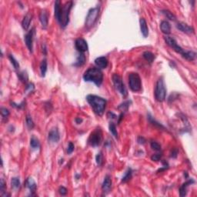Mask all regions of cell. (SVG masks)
<instances>
[{
	"label": "cell",
	"mask_w": 197,
	"mask_h": 197,
	"mask_svg": "<svg viewBox=\"0 0 197 197\" xmlns=\"http://www.w3.org/2000/svg\"><path fill=\"white\" fill-rule=\"evenodd\" d=\"M86 100L96 115H102L106 106V100L96 95H88Z\"/></svg>",
	"instance_id": "1"
},
{
	"label": "cell",
	"mask_w": 197,
	"mask_h": 197,
	"mask_svg": "<svg viewBox=\"0 0 197 197\" xmlns=\"http://www.w3.org/2000/svg\"><path fill=\"white\" fill-rule=\"evenodd\" d=\"M83 79L86 82H92L100 86L103 81V73L99 68L91 67L84 72Z\"/></svg>",
	"instance_id": "2"
},
{
	"label": "cell",
	"mask_w": 197,
	"mask_h": 197,
	"mask_svg": "<svg viewBox=\"0 0 197 197\" xmlns=\"http://www.w3.org/2000/svg\"><path fill=\"white\" fill-rule=\"evenodd\" d=\"M72 6H73V2L72 1H69L66 2L61 8V12H60L59 19V23L60 24L62 28H66L67 25L69 22V14L70 11L72 9Z\"/></svg>",
	"instance_id": "3"
},
{
	"label": "cell",
	"mask_w": 197,
	"mask_h": 197,
	"mask_svg": "<svg viewBox=\"0 0 197 197\" xmlns=\"http://www.w3.org/2000/svg\"><path fill=\"white\" fill-rule=\"evenodd\" d=\"M166 96V89L163 78L159 79L155 88V98L158 102H163Z\"/></svg>",
	"instance_id": "4"
},
{
	"label": "cell",
	"mask_w": 197,
	"mask_h": 197,
	"mask_svg": "<svg viewBox=\"0 0 197 197\" xmlns=\"http://www.w3.org/2000/svg\"><path fill=\"white\" fill-rule=\"evenodd\" d=\"M100 6H97L95 8L90 9V11L88 12L87 16H86V22H85L86 28L90 29L92 26L95 24V22H96V20H97L98 17H99V15H100Z\"/></svg>",
	"instance_id": "5"
},
{
	"label": "cell",
	"mask_w": 197,
	"mask_h": 197,
	"mask_svg": "<svg viewBox=\"0 0 197 197\" xmlns=\"http://www.w3.org/2000/svg\"><path fill=\"white\" fill-rule=\"evenodd\" d=\"M129 86L133 92H140L142 89V82L140 75L132 72L129 75Z\"/></svg>",
	"instance_id": "6"
},
{
	"label": "cell",
	"mask_w": 197,
	"mask_h": 197,
	"mask_svg": "<svg viewBox=\"0 0 197 197\" xmlns=\"http://www.w3.org/2000/svg\"><path fill=\"white\" fill-rule=\"evenodd\" d=\"M102 133L101 130L96 129L90 135L88 140V143L91 146L96 147V146H99L102 143Z\"/></svg>",
	"instance_id": "7"
},
{
	"label": "cell",
	"mask_w": 197,
	"mask_h": 197,
	"mask_svg": "<svg viewBox=\"0 0 197 197\" xmlns=\"http://www.w3.org/2000/svg\"><path fill=\"white\" fill-rule=\"evenodd\" d=\"M112 82H113L115 88L117 91H119L121 95L123 96H127V90L125 88V85L123 83V81L122 80L121 76H119L118 74H113L112 76Z\"/></svg>",
	"instance_id": "8"
},
{
	"label": "cell",
	"mask_w": 197,
	"mask_h": 197,
	"mask_svg": "<svg viewBox=\"0 0 197 197\" xmlns=\"http://www.w3.org/2000/svg\"><path fill=\"white\" fill-rule=\"evenodd\" d=\"M164 39H165V43L167 44L169 46H170V47H171L173 49L175 50L176 52H178V53L183 55V52H185V51H184V49H183L182 47H180V46L178 45L177 42L176 41L175 39L173 38V37H171V36H164Z\"/></svg>",
	"instance_id": "9"
},
{
	"label": "cell",
	"mask_w": 197,
	"mask_h": 197,
	"mask_svg": "<svg viewBox=\"0 0 197 197\" xmlns=\"http://www.w3.org/2000/svg\"><path fill=\"white\" fill-rule=\"evenodd\" d=\"M35 32H36L35 28H32L25 36V42H26V46L29 50V52H32V49H33V39L34 36H35Z\"/></svg>",
	"instance_id": "10"
},
{
	"label": "cell",
	"mask_w": 197,
	"mask_h": 197,
	"mask_svg": "<svg viewBox=\"0 0 197 197\" xmlns=\"http://www.w3.org/2000/svg\"><path fill=\"white\" fill-rule=\"evenodd\" d=\"M76 49L81 53H84L88 50V44L86 40L82 38H78L75 42Z\"/></svg>",
	"instance_id": "11"
},
{
	"label": "cell",
	"mask_w": 197,
	"mask_h": 197,
	"mask_svg": "<svg viewBox=\"0 0 197 197\" xmlns=\"http://www.w3.org/2000/svg\"><path fill=\"white\" fill-rule=\"evenodd\" d=\"M59 132L57 128H54V129L50 130L48 135L49 142H50V143H58L59 141Z\"/></svg>",
	"instance_id": "12"
},
{
	"label": "cell",
	"mask_w": 197,
	"mask_h": 197,
	"mask_svg": "<svg viewBox=\"0 0 197 197\" xmlns=\"http://www.w3.org/2000/svg\"><path fill=\"white\" fill-rule=\"evenodd\" d=\"M112 187V179L110 176L107 175L106 176V177L104 179V181L102 183V189L103 193H110V189Z\"/></svg>",
	"instance_id": "13"
},
{
	"label": "cell",
	"mask_w": 197,
	"mask_h": 197,
	"mask_svg": "<svg viewBox=\"0 0 197 197\" xmlns=\"http://www.w3.org/2000/svg\"><path fill=\"white\" fill-rule=\"evenodd\" d=\"M176 27H177L178 29L182 31L183 32H185V33H193L194 32V29H193V27L189 26V25L184 23V22H178Z\"/></svg>",
	"instance_id": "14"
},
{
	"label": "cell",
	"mask_w": 197,
	"mask_h": 197,
	"mask_svg": "<svg viewBox=\"0 0 197 197\" xmlns=\"http://www.w3.org/2000/svg\"><path fill=\"white\" fill-rule=\"evenodd\" d=\"M95 63L99 69H106L108 66V59L105 56H100L96 59Z\"/></svg>",
	"instance_id": "15"
},
{
	"label": "cell",
	"mask_w": 197,
	"mask_h": 197,
	"mask_svg": "<svg viewBox=\"0 0 197 197\" xmlns=\"http://www.w3.org/2000/svg\"><path fill=\"white\" fill-rule=\"evenodd\" d=\"M195 183L194 179H191L188 180L187 182H186L185 183H183V185L181 186V187L179 189V194H180V196H185L187 193V188L189 187V186L192 185L193 183Z\"/></svg>",
	"instance_id": "16"
},
{
	"label": "cell",
	"mask_w": 197,
	"mask_h": 197,
	"mask_svg": "<svg viewBox=\"0 0 197 197\" xmlns=\"http://www.w3.org/2000/svg\"><path fill=\"white\" fill-rule=\"evenodd\" d=\"M32 19V13H30V12H28V13L24 16V18H23V19H22V28L24 29L25 30H28V29L29 28L30 22H31Z\"/></svg>",
	"instance_id": "17"
},
{
	"label": "cell",
	"mask_w": 197,
	"mask_h": 197,
	"mask_svg": "<svg viewBox=\"0 0 197 197\" xmlns=\"http://www.w3.org/2000/svg\"><path fill=\"white\" fill-rule=\"evenodd\" d=\"M140 30H141V32L143 34V36L144 37H147L148 35H149V29H148L147 23H146V21L145 20V19L141 18L140 19Z\"/></svg>",
	"instance_id": "18"
},
{
	"label": "cell",
	"mask_w": 197,
	"mask_h": 197,
	"mask_svg": "<svg viewBox=\"0 0 197 197\" xmlns=\"http://www.w3.org/2000/svg\"><path fill=\"white\" fill-rule=\"evenodd\" d=\"M39 20L42 23V28L46 29L48 26V15L46 10H42L39 14Z\"/></svg>",
	"instance_id": "19"
},
{
	"label": "cell",
	"mask_w": 197,
	"mask_h": 197,
	"mask_svg": "<svg viewBox=\"0 0 197 197\" xmlns=\"http://www.w3.org/2000/svg\"><path fill=\"white\" fill-rule=\"evenodd\" d=\"M160 29L164 34H165V36H167L171 32V26L168 21L163 20L160 23Z\"/></svg>",
	"instance_id": "20"
},
{
	"label": "cell",
	"mask_w": 197,
	"mask_h": 197,
	"mask_svg": "<svg viewBox=\"0 0 197 197\" xmlns=\"http://www.w3.org/2000/svg\"><path fill=\"white\" fill-rule=\"evenodd\" d=\"M25 186H26V187H27L29 189L31 193H35L36 190V188H37L36 183H35L33 179L31 177L26 179V183H25Z\"/></svg>",
	"instance_id": "21"
},
{
	"label": "cell",
	"mask_w": 197,
	"mask_h": 197,
	"mask_svg": "<svg viewBox=\"0 0 197 197\" xmlns=\"http://www.w3.org/2000/svg\"><path fill=\"white\" fill-rule=\"evenodd\" d=\"M61 2L59 0H57L55 2V7H54V12H55V18L56 19L57 21H59L60 16V12H61Z\"/></svg>",
	"instance_id": "22"
},
{
	"label": "cell",
	"mask_w": 197,
	"mask_h": 197,
	"mask_svg": "<svg viewBox=\"0 0 197 197\" xmlns=\"http://www.w3.org/2000/svg\"><path fill=\"white\" fill-rule=\"evenodd\" d=\"M143 56L149 64L153 63L155 60V55L153 53H152L151 52H149V51L144 52L143 54Z\"/></svg>",
	"instance_id": "23"
},
{
	"label": "cell",
	"mask_w": 197,
	"mask_h": 197,
	"mask_svg": "<svg viewBox=\"0 0 197 197\" xmlns=\"http://www.w3.org/2000/svg\"><path fill=\"white\" fill-rule=\"evenodd\" d=\"M182 56L183 58H185L186 59L189 60V61H193L196 59V53L193 51H186V52L185 51L182 55Z\"/></svg>",
	"instance_id": "24"
},
{
	"label": "cell",
	"mask_w": 197,
	"mask_h": 197,
	"mask_svg": "<svg viewBox=\"0 0 197 197\" xmlns=\"http://www.w3.org/2000/svg\"><path fill=\"white\" fill-rule=\"evenodd\" d=\"M86 56L84 55V53H81L80 52V55L78 56L77 59H76V62L74 63V66H82V65L85 64L86 62Z\"/></svg>",
	"instance_id": "25"
},
{
	"label": "cell",
	"mask_w": 197,
	"mask_h": 197,
	"mask_svg": "<svg viewBox=\"0 0 197 197\" xmlns=\"http://www.w3.org/2000/svg\"><path fill=\"white\" fill-rule=\"evenodd\" d=\"M132 175H133V170H132V169L129 168L127 169V171L125 172L122 179V183H127L132 178Z\"/></svg>",
	"instance_id": "26"
},
{
	"label": "cell",
	"mask_w": 197,
	"mask_h": 197,
	"mask_svg": "<svg viewBox=\"0 0 197 197\" xmlns=\"http://www.w3.org/2000/svg\"><path fill=\"white\" fill-rule=\"evenodd\" d=\"M40 71H41V76L42 77L46 76V71H47V62L46 59H43L40 63Z\"/></svg>",
	"instance_id": "27"
},
{
	"label": "cell",
	"mask_w": 197,
	"mask_h": 197,
	"mask_svg": "<svg viewBox=\"0 0 197 197\" xmlns=\"http://www.w3.org/2000/svg\"><path fill=\"white\" fill-rule=\"evenodd\" d=\"M30 145L32 149H37V148L40 147V143L37 138L35 136H32L30 140Z\"/></svg>",
	"instance_id": "28"
},
{
	"label": "cell",
	"mask_w": 197,
	"mask_h": 197,
	"mask_svg": "<svg viewBox=\"0 0 197 197\" xmlns=\"http://www.w3.org/2000/svg\"><path fill=\"white\" fill-rule=\"evenodd\" d=\"M109 129H110V133L112 134L114 137L118 138V133L117 130H116V126H115V125L113 122H110V125H109Z\"/></svg>",
	"instance_id": "29"
},
{
	"label": "cell",
	"mask_w": 197,
	"mask_h": 197,
	"mask_svg": "<svg viewBox=\"0 0 197 197\" xmlns=\"http://www.w3.org/2000/svg\"><path fill=\"white\" fill-rule=\"evenodd\" d=\"M162 12L163 14L165 15V16H166V18L172 20V21H175L176 20V16L173 14V12H171L169 10L164 9L162 10Z\"/></svg>",
	"instance_id": "30"
},
{
	"label": "cell",
	"mask_w": 197,
	"mask_h": 197,
	"mask_svg": "<svg viewBox=\"0 0 197 197\" xmlns=\"http://www.w3.org/2000/svg\"><path fill=\"white\" fill-rule=\"evenodd\" d=\"M26 125H27V127H28L29 130H32V129H33L35 124H34L33 120H32V117H31L30 115H28L27 116H26Z\"/></svg>",
	"instance_id": "31"
},
{
	"label": "cell",
	"mask_w": 197,
	"mask_h": 197,
	"mask_svg": "<svg viewBox=\"0 0 197 197\" xmlns=\"http://www.w3.org/2000/svg\"><path fill=\"white\" fill-rule=\"evenodd\" d=\"M11 185L13 189H18L20 186V180L19 178L13 177L11 180Z\"/></svg>",
	"instance_id": "32"
},
{
	"label": "cell",
	"mask_w": 197,
	"mask_h": 197,
	"mask_svg": "<svg viewBox=\"0 0 197 197\" xmlns=\"http://www.w3.org/2000/svg\"><path fill=\"white\" fill-rule=\"evenodd\" d=\"M9 58L10 61H11V63L12 64L13 67L15 68V69L18 70L19 69V63L18 61L15 59L14 56H12V55H9Z\"/></svg>",
	"instance_id": "33"
},
{
	"label": "cell",
	"mask_w": 197,
	"mask_h": 197,
	"mask_svg": "<svg viewBox=\"0 0 197 197\" xmlns=\"http://www.w3.org/2000/svg\"><path fill=\"white\" fill-rule=\"evenodd\" d=\"M148 119H149V122H151L152 124H153V125H155V126H157V127H159V128H160V129H165V127H164L163 125H161V124L160 123H159V122H156L155 121V120H154L153 118V116H151V115H148Z\"/></svg>",
	"instance_id": "34"
},
{
	"label": "cell",
	"mask_w": 197,
	"mask_h": 197,
	"mask_svg": "<svg viewBox=\"0 0 197 197\" xmlns=\"http://www.w3.org/2000/svg\"><path fill=\"white\" fill-rule=\"evenodd\" d=\"M131 101H125L123 103H122L120 106H119V110H121L122 111H127L128 108L130 107Z\"/></svg>",
	"instance_id": "35"
},
{
	"label": "cell",
	"mask_w": 197,
	"mask_h": 197,
	"mask_svg": "<svg viewBox=\"0 0 197 197\" xmlns=\"http://www.w3.org/2000/svg\"><path fill=\"white\" fill-rule=\"evenodd\" d=\"M150 145H151L152 149L155 150V151H160V150H161V145H160V144L159 143H158L157 142L155 141L151 142Z\"/></svg>",
	"instance_id": "36"
},
{
	"label": "cell",
	"mask_w": 197,
	"mask_h": 197,
	"mask_svg": "<svg viewBox=\"0 0 197 197\" xmlns=\"http://www.w3.org/2000/svg\"><path fill=\"white\" fill-rule=\"evenodd\" d=\"M18 76L22 82H27V80H28V75L25 72H21L18 73Z\"/></svg>",
	"instance_id": "37"
},
{
	"label": "cell",
	"mask_w": 197,
	"mask_h": 197,
	"mask_svg": "<svg viewBox=\"0 0 197 197\" xmlns=\"http://www.w3.org/2000/svg\"><path fill=\"white\" fill-rule=\"evenodd\" d=\"M96 161L98 165H102V162H103V155L102 153H98L96 156Z\"/></svg>",
	"instance_id": "38"
},
{
	"label": "cell",
	"mask_w": 197,
	"mask_h": 197,
	"mask_svg": "<svg viewBox=\"0 0 197 197\" xmlns=\"http://www.w3.org/2000/svg\"><path fill=\"white\" fill-rule=\"evenodd\" d=\"M1 113H2L3 119H7L9 115V111L6 108L2 107L1 108Z\"/></svg>",
	"instance_id": "39"
},
{
	"label": "cell",
	"mask_w": 197,
	"mask_h": 197,
	"mask_svg": "<svg viewBox=\"0 0 197 197\" xmlns=\"http://www.w3.org/2000/svg\"><path fill=\"white\" fill-rule=\"evenodd\" d=\"M74 149H75V145L72 143V142H69V145H68L67 148V153L68 154H71L72 152L74 151Z\"/></svg>",
	"instance_id": "40"
},
{
	"label": "cell",
	"mask_w": 197,
	"mask_h": 197,
	"mask_svg": "<svg viewBox=\"0 0 197 197\" xmlns=\"http://www.w3.org/2000/svg\"><path fill=\"white\" fill-rule=\"evenodd\" d=\"M25 104H26V102H25L24 101L20 104H16L15 102H11V106H13V107L15 108H17V109H22V108L25 106Z\"/></svg>",
	"instance_id": "41"
},
{
	"label": "cell",
	"mask_w": 197,
	"mask_h": 197,
	"mask_svg": "<svg viewBox=\"0 0 197 197\" xmlns=\"http://www.w3.org/2000/svg\"><path fill=\"white\" fill-rule=\"evenodd\" d=\"M161 157H162L161 153H156L152 155L151 159L153 161H159V160L161 159Z\"/></svg>",
	"instance_id": "42"
},
{
	"label": "cell",
	"mask_w": 197,
	"mask_h": 197,
	"mask_svg": "<svg viewBox=\"0 0 197 197\" xmlns=\"http://www.w3.org/2000/svg\"><path fill=\"white\" fill-rule=\"evenodd\" d=\"M34 85L32 83H28L26 86V91L27 92H32L34 90Z\"/></svg>",
	"instance_id": "43"
},
{
	"label": "cell",
	"mask_w": 197,
	"mask_h": 197,
	"mask_svg": "<svg viewBox=\"0 0 197 197\" xmlns=\"http://www.w3.org/2000/svg\"><path fill=\"white\" fill-rule=\"evenodd\" d=\"M67 189H66V187H64V186H61V187H59V193L61 194L62 196H66V194H67Z\"/></svg>",
	"instance_id": "44"
},
{
	"label": "cell",
	"mask_w": 197,
	"mask_h": 197,
	"mask_svg": "<svg viewBox=\"0 0 197 197\" xmlns=\"http://www.w3.org/2000/svg\"><path fill=\"white\" fill-rule=\"evenodd\" d=\"M0 189H1L2 193H4L5 189H6V185H5V182L3 179H1V182H0Z\"/></svg>",
	"instance_id": "45"
},
{
	"label": "cell",
	"mask_w": 197,
	"mask_h": 197,
	"mask_svg": "<svg viewBox=\"0 0 197 197\" xmlns=\"http://www.w3.org/2000/svg\"><path fill=\"white\" fill-rule=\"evenodd\" d=\"M178 155V149H174L173 150L171 153V157L172 158H176Z\"/></svg>",
	"instance_id": "46"
},
{
	"label": "cell",
	"mask_w": 197,
	"mask_h": 197,
	"mask_svg": "<svg viewBox=\"0 0 197 197\" xmlns=\"http://www.w3.org/2000/svg\"><path fill=\"white\" fill-rule=\"evenodd\" d=\"M138 143L140 144H144L145 143V138L143 137V136H139L138 137V140H137Z\"/></svg>",
	"instance_id": "47"
},
{
	"label": "cell",
	"mask_w": 197,
	"mask_h": 197,
	"mask_svg": "<svg viewBox=\"0 0 197 197\" xmlns=\"http://www.w3.org/2000/svg\"><path fill=\"white\" fill-rule=\"evenodd\" d=\"M75 121H76V122L77 124H80L82 122V119H80V118H76Z\"/></svg>",
	"instance_id": "48"
},
{
	"label": "cell",
	"mask_w": 197,
	"mask_h": 197,
	"mask_svg": "<svg viewBox=\"0 0 197 197\" xmlns=\"http://www.w3.org/2000/svg\"><path fill=\"white\" fill-rule=\"evenodd\" d=\"M42 52H43V53L45 54V55H46V52H47V49H46V45H45V44H44V45H42Z\"/></svg>",
	"instance_id": "49"
}]
</instances>
